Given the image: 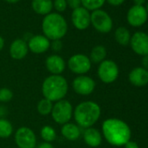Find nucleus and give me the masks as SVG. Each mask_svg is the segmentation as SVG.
I'll use <instances>...</instances> for the list:
<instances>
[{
	"label": "nucleus",
	"mask_w": 148,
	"mask_h": 148,
	"mask_svg": "<svg viewBox=\"0 0 148 148\" xmlns=\"http://www.w3.org/2000/svg\"><path fill=\"white\" fill-rule=\"evenodd\" d=\"M146 0H133L134 5H144Z\"/></svg>",
	"instance_id": "c9c22d12"
},
{
	"label": "nucleus",
	"mask_w": 148,
	"mask_h": 148,
	"mask_svg": "<svg viewBox=\"0 0 148 148\" xmlns=\"http://www.w3.org/2000/svg\"><path fill=\"white\" fill-rule=\"evenodd\" d=\"M142 65H143L144 69L148 71V55L143 57V58H142Z\"/></svg>",
	"instance_id": "72a5a7b5"
},
{
	"label": "nucleus",
	"mask_w": 148,
	"mask_h": 148,
	"mask_svg": "<svg viewBox=\"0 0 148 148\" xmlns=\"http://www.w3.org/2000/svg\"><path fill=\"white\" fill-rule=\"evenodd\" d=\"M130 45L132 50L139 56L148 55V34L143 32H137L132 37L130 40Z\"/></svg>",
	"instance_id": "ddd939ff"
},
{
	"label": "nucleus",
	"mask_w": 148,
	"mask_h": 148,
	"mask_svg": "<svg viewBox=\"0 0 148 148\" xmlns=\"http://www.w3.org/2000/svg\"><path fill=\"white\" fill-rule=\"evenodd\" d=\"M27 45L29 51H31L32 53L42 54L50 49L51 40H49L44 35H34L29 38Z\"/></svg>",
	"instance_id": "4468645a"
},
{
	"label": "nucleus",
	"mask_w": 148,
	"mask_h": 148,
	"mask_svg": "<svg viewBox=\"0 0 148 148\" xmlns=\"http://www.w3.org/2000/svg\"><path fill=\"white\" fill-rule=\"evenodd\" d=\"M91 24L94 29L100 33L110 32L113 26L111 16L101 9L93 11L91 13Z\"/></svg>",
	"instance_id": "6e6552de"
},
{
	"label": "nucleus",
	"mask_w": 148,
	"mask_h": 148,
	"mask_svg": "<svg viewBox=\"0 0 148 148\" xmlns=\"http://www.w3.org/2000/svg\"><path fill=\"white\" fill-rule=\"evenodd\" d=\"M60 132L62 136L70 141H75L80 138L82 132L81 128L75 123L68 122L61 126Z\"/></svg>",
	"instance_id": "6ab92c4d"
},
{
	"label": "nucleus",
	"mask_w": 148,
	"mask_h": 148,
	"mask_svg": "<svg viewBox=\"0 0 148 148\" xmlns=\"http://www.w3.org/2000/svg\"><path fill=\"white\" fill-rule=\"evenodd\" d=\"M69 90L68 81L62 75H50L42 83V94L45 99L55 103L62 100Z\"/></svg>",
	"instance_id": "7ed1b4c3"
},
{
	"label": "nucleus",
	"mask_w": 148,
	"mask_h": 148,
	"mask_svg": "<svg viewBox=\"0 0 148 148\" xmlns=\"http://www.w3.org/2000/svg\"><path fill=\"white\" fill-rule=\"evenodd\" d=\"M102 134L105 139L112 145H125L131 139L129 125L119 119H107L102 124Z\"/></svg>",
	"instance_id": "f257e3e1"
},
{
	"label": "nucleus",
	"mask_w": 148,
	"mask_h": 148,
	"mask_svg": "<svg viewBox=\"0 0 148 148\" xmlns=\"http://www.w3.org/2000/svg\"><path fill=\"white\" fill-rule=\"evenodd\" d=\"M97 73L99 79L103 83L112 84L118 79L119 70L118 64L114 61L111 59H105L99 64Z\"/></svg>",
	"instance_id": "0eeeda50"
},
{
	"label": "nucleus",
	"mask_w": 148,
	"mask_h": 148,
	"mask_svg": "<svg viewBox=\"0 0 148 148\" xmlns=\"http://www.w3.org/2000/svg\"><path fill=\"white\" fill-rule=\"evenodd\" d=\"M13 92L6 87L0 88V103H8L13 99Z\"/></svg>",
	"instance_id": "bb28decb"
},
{
	"label": "nucleus",
	"mask_w": 148,
	"mask_h": 148,
	"mask_svg": "<svg viewBox=\"0 0 148 148\" xmlns=\"http://www.w3.org/2000/svg\"><path fill=\"white\" fill-rule=\"evenodd\" d=\"M6 109L2 106H0V118H4V116L6 114Z\"/></svg>",
	"instance_id": "f704fd0d"
},
{
	"label": "nucleus",
	"mask_w": 148,
	"mask_h": 148,
	"mask_svg": "<svg viewBox=\"0 0 148 148\" xmlns=\"http://www.w3.org/2000/svg\"><path fill=\"white\" fill-rule=\"evenodd\" d=\"M128 79L134 86H145L148 84V71L143 67H135L130 71Z\"/></svg>",
	"instance_id": "f3484780"
},
{
	"label": "nucleus",
	"mask_w": 148,
	"mask_h": 148,
	"mask_svg": "<svg viewBox=\"0 0 148 148\" xmlns=\"http://www.w3.org/2000/svg\"><path fill=\"white\" fill-rule=\"evenodd\" d=\"M37 148H54L53 147V145H52V144L51 143H49V142H42V143H40L38 145V147Z\"/></svg>",
	"instance_id": "473e14b6"
},
{
	"label": "nucleus",
	"mask_w": 148,
	"mask_h": 148,
	"mask_svg": "<svg viewBox=\"0 0 148 148\" xmlns=\"http://www.w3.org/2000/svg\"><path fill=\"white\" fill-rule=\"evenodd\" d=\"M83 138L85 143L90 147H98L102 143V134L94 127L85 129L83 132Z\"/></svg>",
	"instance_id": "a211bd4d"
},
{
	"label": "nucleus",
	"mask_w": 148,
	"mask_h": 148,
	"mask_svg": "<svg viewBox=\"0 0 148 148\" xmlns=\"http://www.w3.org/2000/svg\"><path fill=\"white\" fill-rule=\"evenodd\" d=\"M73 106L67 99H62L53 103L51 116L53 121L58 125H64L71 119L73 116Z\"/></svg>",
	"instance_id": "39448f33"
},
{
	"label": "nucleus",
	"mask_w": 148,
	"mask_h": 148,
	"mask_svg": "<svg viewBox=\"0 0 148 148\" xmlns=\"http://www.w3.org/2000/svg\"><path fill=\"white\" fill-rule=\"evenodd\" d=\"M148 19V13L144 5H132L127 12V23L132 27L144 25Z\"/></svg>",
	"instance_id": "9b49d317"
},
{
	"label": "nucleus",
	"mask_w": 148,
	"mask_h": 148,
	"mask_svg": "<svg viewBox=\"0 0 148 148\" xmlns=\"http://www.w3.org/2000/svg\"><path fill=\"white\" fill-rule=\"evenodd\" d=\"M71 22L76 29L84 31L91 25V13L82 6L78 7L71 12Z\"/></svg>",
	"instance_id": "f8f14e48"
},
{
	"label": "nucleus",
	"mask_w": 148,
	"mask_h": 148,
	"mask_svg": "<svg viewBox=\"0 0 148 148\" xmlns=\"http://www.w3.org/2000/svg\"><path fill=\"white\" fill-rule=\"evenodd\" d=\"M13 125L5 118H0V138H7L13 134Z\"/></svg>",
	"instance_id": "5701e85b"
},
{
	"label": "nucleus",
	"mask_w": 148,
	"mask_h": 148,
	"mask_svg": "<svg viewBox=\"0 0 148 148\" xmlns=\"http://www.w3.org/2000/svg\"><path fill=\"white\" fill-rule=\"evenodd\" d=\"M14 139L18 148H36L37 136L33 130L27 126L18 128L14 134Z\"/></svg>",
	"instance_id": "1a4fd4ad"
},
{
	"label": "nucleus",
	"mask_w": 148,
	"mask_h": 148,
	"mask_svg": "<svg viewBox=\"0 0 148 148\" xmlns=\"http://www.w3.org/2000/svg\"><path fill=\"white\" fill-rule=\"evenodd\" d=\"M131 37H132V35H131L129 30L124 26H120V27L117 28L114 32L115 40L117 41V43L119 45H120L122 46H126L130 44Z\"/></svg>",
	"instance_id": "412c9836"
},
{
	"label": "nucleus",
	"mask_w": 148,
	"mask_h": 148,
	"mask_svg": "<svg viewBox=\"0 0 148 148\" xmlns=\"http://www.w3.org/2000/svg\"><path fill=\"white\" fill-rule=\"evenodd\" d=\"M71 87L77 94L81 96H88L94 92L96 82L89 76L79 75L72 80Z\"/></svg>",
	"instance_id": "9d476101"
},
{
	"label": "nucleus",
	"mask_w": 148,
	"mask_h": 148,
	"mask_svg": "<svg viewBox=\"0 0 148 148\" xmlns=\"http://www.w3.org/2000/svg\"><path fill=\"white\" fill-rule=\"evenodd\" d=\"M45 68L51 73V75H61L65 71L66 62L61 56L52 54L46 58Z\"/></svg>",
	"instance_id": "2eb2a0df"
},
{
	"label": "nucleus",
	"mask_w": 148,
	"mask_h": 148,
	"mask_svg": "<svg viewBox=\"0 0 148 148\" xmlns=\"http://www.w3.org/2000/svg\"><path fill=\"white\" fill-rule=\"evenodd\" d=\"M106 55H107V51H106V49L105 46L96 45L92 49L89 58L92 63L100 64L102 61H104L106 59Z\"/></svg>",
	"instance_id": "4be33fe9"
},
{
	"label": "nucleus",
	"mask_w": 148,
	"mask_h": 148,
	"mask_svg": "<svg viewBox=\"0 0 148 148\" xmlns=\"http://www.w3.org/2000/svg\"><path fill=\"white\" fill-rule=\"evenodd\" d=\"M10 55L15 60L24 59L29 51L27 42L22 38H17L12 41L10 45Z\"/></svg>",
	"instance_id": "dca6fc26"
},
{
	"label": "nucleus",
	"mask_w": 148,
	"mask_h": 148,
	"mask_svg": "<svg viewBox=\"0 0 148 148\" xmlns=\"http://www.w3.org/2000/svg\"><path fill=\"white\" fill-rule=\"evenodd\" d=\"M145 9H146V12H147V13H148V3H147V5H146V7H145Z\"/></svg>",
	"instance_id": "58836bf2"
},
{
	"label": "nucleus",
	"mask_w": 148,
	"mask_h": 148,
	"mask_svg": "<svg viewBox=\"0 0 148 148\" xmlns=\"http://www.w3.org/2000/svg\"><path fill=\"white\" fill-rule=\"evenodd\" d=\"M53 107V103L46 99H42L38 101L37 105V111L42 116L50 115Z\"/></svg>",
	"instance_id": "393cba45"
},
{
	"label": "nucleus",
	"mask_w": 148,
	"mask_h": 148,
	"mask_svg": "<svg viewBox=\"0 0 148 148\" xmlns=\"http://www.w3.org/2000/svg\"><path fill=\"white\" fill-rule=\"evenodd\" d=\"M7 3H10V4H15V3H18L19 0H5Z\"/></svg>",
	"instance_id": "4c0bfd02"
},
{
	"label": "nucleus",
	"mask_w": 148,
	"mask_h": 148,
	"mask_svg": "<svg viewBox=\"0 0 148 148\" xmlns=\"http://www.w3.org/2000/svg\"><path fill=\"white\" fill-rule=\"evenodd\" d=\"M53 7L58 12H63L67 8V2L66 0H54Z\"/></svg>",
	"instance_id": "cd10ccee"
},
{
	"label": "nucleus",
	"mask_w": 148,
	"mask_h": 148,
	"mask_svg": "<svg viewBox=\"0 0 148 148\" xmlns=\"http://www.w3.org/2000/svg\"><path fill=\"white\" fill-rule=\"evenodd\" d=\"M42 30L44 36L49 40H61L67 33L68 25L62 15L51 12L44 18L42 21Z\"/></svg>",
	"instance_id": "20e7f679"
},
{
	"label": "nucleus",
	"mask_w": 148,
	"mask_h": 148,
	"mask_svg": "<svg viewBox=\"0 0 148 148\" xmlns=\"http://www.w3.org/2000/svg\"><path fill=\"white\" fill-rule=\"evenodd\" d=\"M67 5H69L71 9H76L78 7H80L81 5V0H66Z\"/></svg>",
	"instance_id": "c756f323"
},
{
	"label": "nucleus",
	"mask_w": 148,
	"mask_h": 148,
	"mask_svg": "<svg viewBox=\"0 0 148 148\" xmlns=\"http://www.w3.org/2000/svg\"><path fill=\"white\" fill-rule=\"evenodd\" d=\"M52 49V51H54L55 52H58L62 50L63 48V44L61 42V40H53L51 42V47Z\"/></svg>",
	"instance_id": "c85d7f7f"
},
{
	"label": "nucleus",
	"mask_w": 148,
	"mask_h": 148,
	"mask_svg": "<svg viewBox=\"0 0 148 148\" xmlns=\"http://www.w3.org/2000/svg\"><path fill=\"white\" fill-rule=\"evenodd\" d=\"M125 148H139V147H138V145L136 142L129 140V141L125 145Z\"/></svg>",
	"instance_id": "2f4dec72"
},
{
	"label": "nucleus",
	"mask_w": 148,
	"mask_h": 148,
	"mask_svg": "<svg viewBox=\"0 0 148 148\" xmlns=\"http://www.w3.org/2000/svg\"><path fill=\"white\" fill-rule=\"evenodd\" d=\"M125 0H106V2L112 6H119L121 5Z\"/></svg>",
	"instance_id": "7c9ffc66"
},
{
	"label": "nucleus",
	"mask_w": 148,
	"mask_h": 148,
	"mask_svg": "<svg viewBox=\"0 0 148 148\" xmlns=\"http://www.w3.org/2000/svg\"><path fill=\"white\" fill-rule=\"evenodd\" d=\"M4 46H5V39L3 38V37L0 36V51L4 49Z\"/></svg>",
	"instance_id": "e433bc0d"
},
{
	"label": "nucleus",
	"mask_w": 148,
	"mask_h": 148,
	"mask_svg": "<svg viewBox=\"0 0 148 148\" xmlns=\"http://www.w3.org/2000/svg\"><path fill=\"white\" fill-rule=\"evenodd\" d=\"M106 0H81L82 7L87 11H96L99 10L106 3Z\"/></svg>",
	"instance_id": "a878e982"
},
{
	"label": "nucleus",
	"mask_w": 148,
	"mask_h": 148,
	"mask_svg": "<svg viewBox=\"0 0 148 148\" xmlns=\"http://www.w3.org/2000/svg\"><path fill=\"white\" fill-rule=\"evenodd\" d=\"M101 108L99 105L92 100L80 102L73 109V119L80 128L92 127L99 119Z\"/></svg>",
	"instance_id": "f03ea898"
},
{
	"label": "nucleus",
	"mask_w": 148,
	"mask_h": 148,
	"mask_svg": "<svg viewBox=\"0 0 148 148\" xmlns=\"http://www.w3.org/2000/svg\"><path fill=\"white\" fill-rule=\"evenodd\" d=\"M40 136L45 142L52 143L57 138V132L51 125H45L40 130Z\"/></svg>",
	"instance_id": "b1692460"
},
{
	"label": "nucleus",
	"mask_w": 148,
	"mask_h": 148,
	"mask_svg": "<svg viewBox=\"0 0 148 148\" xmlns=\"http://www.w3.org/2000/svg\"><path fill=\"white\" fill-rule=\"evenodd\" d=\"M66 66L74 74L79 75H86L92 68V62L88 56L77 53L72 55L67 61Z\"/></svg>",
	"instance_id": "423d86ee"
},
{
	"label": "nucleus",
	"mask_w": 148,
	"mask_h": 148,
	"mask_svg": "<svg viewBox=\"0 0 148 148\" xmlns=\"http://www.w3.org/2000/svg\"><path fill=\"white\" fill-rule=\"evenodd\" d=\"M32 7L37 14L46 16L51 13L53 3L51 0H32Z\"/></svg>",
	"instance_id": "aec40b11"
}]
</instances>
